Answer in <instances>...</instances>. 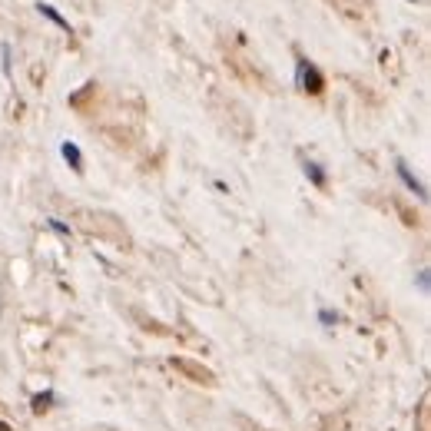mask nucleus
Here are the masks:
<instances>
[{"label": "nucleus", "mask_w": 431, "mask_h": 431, "mask_svg": "<svg viewBox=\"0 0 431 431\" xmlns=\"http://www.w3.org/2000/svg\"><path fill=\"white\" fill-rule=\"evenodd\" d=\"M50 402H53V392H43V395H34V411H47L50 408Z\"/></svg>", "instance_id": "obj_6"}, {"label": "nucleus", "mask_w": 431, "mask_h": 431, "mask_svg": "<svg viewBox=\"0 0 431 431\" xmlns=\"http://www.w3.org/2000/svg\"><path fill=\"white\" fill-rule=\"evenodd\" d=\"M50 229H53V232H60V236H70V229H66L60 219H50Z\"/></svg>", "instance_id": "obj_8"}, {"label": "nucleus", "mask_w": 431, "mask_h": 431, "mask_svg": "<svg viewBox=\"0 0 431 431\" xmlns=\"http://www.w3.org/2000/svg\"><path fill=\"white\" fill-rule=\"evenodd\" d=\"M318 322H322V325H335V322H339V312H332V309H322V312H318Z\"/></svg>", "instance_id": "obj_7"}, {"label": "nucleus", "mask_w": 431, "mask_h": 431, "mask_svg": "<svg viewBox=\"0 0 431 431\" xmlns=\"http://www.w3.org/2000/svg\"><path fill=\"white\" fill-rule=\"evenodd\" d=\"M60 153H64V160H66L70 166H73L76 173H83V153H80V146H76V143L66 140L64 146H60Z\"/></svg>", "instance_id": "obj_3"}, {"label": "nucleus", "mask_w": 431, "mask_h": 431, "mask_svg": "<svg viewBox=\"0 0 431 431\" xmlns=\"http://www.w3.org/2000/svg\"><path fill=\"white\" fill-rule=\"evenodd\" d=\"M418 289L428 292V269H421V272H418Z\"/></svg>", "instance_id": "obj_9"}, {"label": "nucleus", "mask_w": 431, "mask_h": 431, "mask_svg": "<svg viewBox=\"0 0 431 431\" xmlns=\"http://www.w3.org/2000/svg\"><path fill=\"white\" fill-rule=\"evenodd\" d=\"M37 10L43 13V17H50V20H53V24H57V27H64V30H66V20H64V17H60V13H57V10H53L50 3H40Z\"/></svg>", "instance_id": "obj_5"}, {"label": "nucleus", "mask_w": 431, "mask_h": 431, "mask_svg": "<svg viewBox=\"0 0 431 431\" xmlns=\"http://www.w3.org/2000/svg\"><path fill=\"white\" fill-rule=\"evenodd\" d=\"M302 169H305V176L312 179L316 186H325V173H322V166H318V163H312V160H309V163H305Z\"/></svg>", "instance_id": "obj_4"}, {"label": "nucleus", "mask_w": 431, "mask_h": 431, "mask_svg": "<svg viewBox=\"0 0 431 431\" xmlns=\"http://www.w3.org/2000/svg\"><path fill=\"white\" fill-rule=\"evenodd\" d=\"M395 169H398V176H402V183H405V186H408V190H411V192H415L418 199H425V196H428V192H425V183H421V179L415 176L411 169H408V163H405V160H395Z\"/></svg>", "instance_id": "obj_1"}, {"label": "nucleus", "mask_w": 431, "mask_h": 431, "mask_svg": "<svg viewBox=\"0 0 431 431\" xmlns=\"http://www.w3.org/2000/svg\"><path fill=\"white\" fill-rule=\"evenodd\" d=\"M299 80H302V87L309 90V93H318L322 90V76H318L316 66H309L305 60H299Z\"/></svg>", "instance_id": "obj_2"}]
</instances>
